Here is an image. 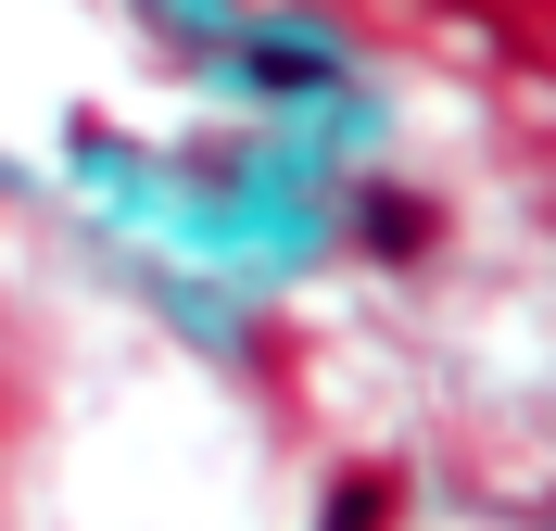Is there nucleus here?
Here are the masks:
<instances>
[{
  "label": "nucleus",
  "mask_w": 556,
  "mask_h": 531,
  "mask_svg": "<svg viewBox=\"0 0 556 531\" xmlns=\"http://www.w3.org/2000/svg\"><path fill=\"white\" fill-rule=\"evenodd\" d=\"M430 241H443V215L417 190H367V253H430Z\"/></svg>",
  "instance_id": "obj_1"
},
{
  "label": "nucleus",
  "mask_w": 556,
  "mask_h": 531,
  "mask_svg": "<svg viewBox=\"0 0 556 531\" xmlns=\"http://www.w3.org/2000/svg\"><path fill=\"white\" fill-rule=\"evenodd\" d=\"M392 506H405V481H392V468H354V481H342V506H329L316 531H392Z\"/></svg>",
  "instance_id": "obj_2"
}]
</instances>
